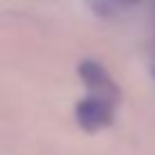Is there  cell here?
<instances>
[{
  "label": "cell",
  "mask_w": 155,
  "mask_h": 155,
  "mask_svg": "<svg viewBox=\"0 0 155 155\" xmlns=\"http://www.w3.org/2000/svg\"><path fill=\"white\" fill-rule=\"evenodd\" d=\"M75 119L87 132L103 130L114 119V101L105 98V96H98V94H89L87 98H82L78 103Z\"/></svg>",
  "instance_id": "1"
},
{
  "label": "cell",
  "mask_w": 155,
  "mask_h": 155,
  "mask_svg": "<svg viewBox=\"0 0 155 155\" xmlns=\"http://www.w3.org/2000/svg\"><path fill=\"white\" fill-rule=\"evenodd\" d=\"M80 75H82L84 84L89 87L91 94H98V96H105V98L116 101L119 91H116L112 78L107 75V71L98 62H82L80 64Z\"/></svg>",
  "instance_id": "2"
},
{
  "label": "cell",
  "mask_w": 155,
  "mask_h": 155,
  "mask_svg": "<svg viewBox=\"0 0 155 155\" xmlns=\"http://www.w3.org/2000/svg\"><path fill=\"white\" fill-rule=\"evenodd\" d=\"M114 2H130V0H114Z\"/></svg>",
  "instance_id": "3"
}]
</instances>
